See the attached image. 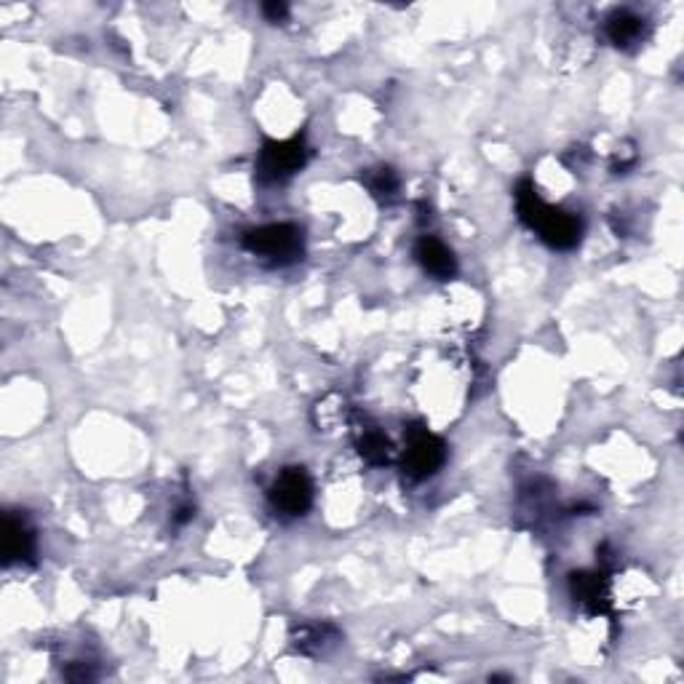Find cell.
Instances as JSON below:
<instances>
[{
	"instance_id": "6da1fadb",
	"label": "cell",
	"mask_w": 684,
	"mask_h": 684,
	"mask_svg": "<svg viewBox=\"0 0 684 684\" xmlns=\"http://www.w3.org/2000/svg\"><path fill=\"white\" fill-rule=\"evenodd\" d=\"M516 209H519V217H522L524 225L535 230L540 241H546L551 249L570 252L583 238V220L578 214L548 206L538 196V190L532 188V182H522L516 188Z\"/></svg>"
},
{
	"instance_id": "7a4b0ae2",
	"label": "cell",
	"mask_w": 684,
	"mask_h": 684,
	"mask_svg": "<svg viewBox=\"0 0 684 684\" xmlns=\"http://www.w3.org/2000/svg\"><path fill=\"white\" fill-rule=\"evenodd\" d=\"M241 244L246 252L260 260H268L270 265H294L305 254V233L297 225L276 222V225L246 230Z\"/></svg>"
},
{
	"instance_id": "3957f363",
	"label": "cell",
	"mask_w": 684,
	"mask_h": 684,
	"mask_svg": "<svg viewBox=\"0 0 684 684\" xmlns=\"http://www.w3.org/2000/svg\"><path fill=\"white\" fill-rule=\"evenodd\" d=\"M444 463H447V444L423 425H409L407 449H404V473L409 479H431Z\"/></svg>"
},
{
	"instance_id": "277c9868",
	"label": "cell",
	"mask_w": 684,
	"mask_h": 684,
	"mask_svg": "<svg viewBox=\"0 0 684 684\" xmlns=\"http://www.w3.org/2000/svg\"><path fill=\"white\" fill-rule=\"evenodd\" d=\"M268 500L273 505V511L286 516V519L308 513L310 505H313V481H310L308 471L300 468V465L284 468L276 476V481L270 484Z\"/></svg>"
},
{
	"instance_id": "5b68a950",
	"label": "cell",
	"mask_w": 684,
	"mask_h": 684,
	"mask_svg": "<svg viewBox=\"0 0 684 684\" xmlns=\"http://www.w3.org/2000/svg\"><path fill=\"white\" fill-rule=\"evenodd\" d=\"M308 163V147L305 139L294 137L284 142H265L260 150V161H257V177L268 185L286 182L294 177L297 171Z\"/></svg>"
},
{
	"instance_id": "8992f818",
	"label": "cell",
	"mask_w": 684,
	"mask_h": 684,
	"mask_svg": "<svg viewBox=\"0 0 684 684\" xmlns=\"http://www.w3.org/2000/svg\"><path fill=\"white\" fill-rule=\"evenodd\" d=\"M3 562L33 564L35 562V532L25 522V516L6 513L3 516Z\"/></svg>"
},
{
	"instance_id": "52a82bcc",
	"label": "cell",
	"mask_w": 684,
	"mask_h": 684,
	"mask_svg": "<svg viewBox=\"0 0 684 684\" xmlns=\"http://www.w3.org/2000/svg\"><path fill=\"white\" fill-rule=\"evenodd\" d=\"M415 260L420 262V268L428 276L439 278V281H449L457 276V260L449 246H444L439 238L423 236L415 244Z\"/></svg>"
},
{
	"instance_id": "ba28073f",
	"label": "cell",
	"mask_w": 684,
	"mask_h": 684,
	"mask_svg": "<svg viewBox=\"0 0 684 684\" xmlns=\"http://www.w3.org/2000/svg\"><path fill=\"white\" fill-rule=\"evenodd\" d=\"M644 19L631 14V11H615L610 19H607V38H610L618 49H628L644 38Z\"/></svg>"
},
{
	"instance_id": "9c48e42d",
	"label": "cell",
	"mask_w": 684,
	"mask_h": 684,
	"mask_svg": "<svg viewBox=\"0 0 684 684\" xmlns=\"http://www.w3.org/2000/svg\"><path fill=\"white\" fill-rule=\"evenodd\" d=\"M572 596L578 599L580 604H588L594 612H602V602L607 599L604 594V583L599 575H591V572H575L570 578Z\"/></svg>"
},
{
	"instance_id": "30bf717a",
	"label": "cell",
	"mask_w": 684,
	"mask_h": 684,
	"mask_svg": "<svg viewBox=\"0 0 684 684\" xmlns=\"http://www.w3.org/2000/svg\"><path fill=\"white\" fill-rule=\"evenodd\" d=\"M359 455L364 457L369 465H385L391 463L393 447L391 441H388V436H383V433L375 431V428H369V431L361 433Z\"/></svg>"
},
{
	"instance_id": "8fae6325",
	"label": "cell",
	"mask_w": 684,
	"mask_h": 684,
	"mask_svg": "<svg viewBox=\"0 0 684 684\" xmlns=\"http://www.w3.org/2000/svg\"><path fill=\"white\" fill-rule=\"evenodd\" d=\"M334 628L329 626H302L300 634H294V647L300 652H318L324 650L326 634H332Z\"/></svg>"
},
{
	"instance_id": "7c38bea8",
	"label": "cell",
	"mask_w": 684,
	"mask_h": 684,
	"mask_svg": "<svg viewBox=\"0 0 684 684\" xmlns=\"http://www.w3.org/2000/svg\"><path fill=\"white\" fill-rule=\"evenodd\" d=\"M367 185L372 190V196L391 198L399 190V177H396V171L385 166V169H377L372 177H367Z\"/></svg>"
},
{
	"instance_id": "4fadbf2b",
	"label": "cell",
	"mask_w": 684,
	"mask_h": 684,
	"mask_svg": "<svg viewBox=\"0 0 684 684\" xmlns=\"http://www.w3.org/2000/svg\"><path fill=\"white\" fill-rule=\"evenodd\" d=\"M262 14H265V19H268V22H276L278 25V22H284V19L289 17V6H286V3H276V0H273V3H265V6H262Z\"/></svg>"
},
{
	"instance_id": "5bb4252c",
	"label": "cell",
	"mask_w": 684,
	"mask_h": 684,
	"mask_svg": "<svg viewBox=\"0 0 684 684\" xmlns=\"http://www.w3.org/2000/svg\"><path fill=\"white\" fill-rule=\"evenodd\" d=\"M193 516H196V508L185 505V508H180V511H177V516H174V524H188Z\"/></svg>"
}]
</instances>
